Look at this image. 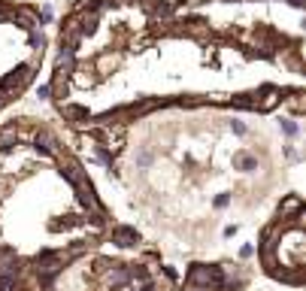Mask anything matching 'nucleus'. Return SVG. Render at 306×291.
<instances>
[{"instance_id": "f257e3e1", "label": "nucleus", "mask_w": 306, "mask_h": 291, "mask_svg": "<svg viewBox=\"0 0 306 291\" xmlns=\"http://www.w3.org/2000/svg\"><path fill=\"white\" fill-rule=\"evenodd\" d=\"M224 285V270L209 267V264H194L188 270V279L182 291H222Z\"/></svg>"}, {"instance_id": "f03ea898", "label": "nucleus", "mask_w": 306, "mask_h": 291, "mask_svg": "<svg viewBox=\"0 0 306 291\" xmlns=\"http://www.w3.org/2000/svg\"><path fill=\"white\" fill-rule=\"evenodd\" d=\"M61 255H55V252H43L40 258H37V276H40V282H49L55 273L61 270Z\"/></svg>"}, {"instance_id": "7ed1b4c3", "label": "nucleus", "mask_w": 306, "mask_h": 291, "mask_svg": "<svg viewBox=\"0 0 306 291\" xmlns=\"http://www.w3.org/2000/svg\"><path fill=\"white\" fill-rule=\"evenodd\" d=\"M112 243H118V246H134L137 243V231L134 228H115L112 231Z\"/></svg>"}]
</instances>
